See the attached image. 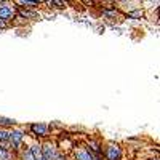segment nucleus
<instances>
[{
    "label": "nucleus",
    "instance_id": "obj_8",
    "mask_svg": "<svg viewBox=\"0 0 160 160\" xmlns=\"http://www.w3.org/2000/svg\"><path fill=\"white\" fill-rule=\"evenodd\" d=\"M0 160H10V154L7 148H2V146H0Z\"/></svg>",
    "mask_w": 160,
    "mask_h": 160
},
{
    "label": "nucleus",
    "instance_id": "obj_9",
    "mask_svg": "<svg viewBox=\"0 0 160 160\" xmlns=\"http://www.w3.org/2000/svg\"><path fill=\"white\" fill-rule=\"evenodd\" d=\"M0 125H15V120L7 118V117H0Z\"/></svg>",
    "mask_w": 160,
    "mask_h": 160
},
{
    "label": "nucleus",
    "instance_id": "obj_10",
    "mask_svg": "<svg viewBox=\"0 0 160 160\" xmlns=\"http://www.w3.org/2000/svg\"><path fill=\"white\" fill-rule=\"evenodd\" d=\"M21 13H22V16H26V18H32V19H35V18H37L35 13H34V11H29V10H22Z\"/></svg>",
    "mask_w": 160,
    "mask_h": 160
},
{
    "label": "nucleus",
    "instance_id": "obj_5",
    "mask_svg": "<svg viewBox=\"0 0 160 160\" xmlns=\"http://www.w3.org/2000/svg\"><path fill=\"white\" fill-rule=\"evenodd\" d=\"M32 130L37 133V135H42V136H45L47 135V125H43V123H35V125H32Z\"/></svg>",
    "mask_w": 160,
    "mask_h": 160
},
{
    "label": "nucleus",
    "instance_id": "obj_4",
    "mask_svg": "<svg viewBox=\"0 0 160 160\" xmlns=\"http://www.w3.org/2000/svg\"><path fill=\"white\" fill-rule=\"evenodd\" d=\"M11 16H13V10L10 7H5V5L0 7V18L2 19H10Z\"/></svg>",
    "mask_w": 160,
    "mask_h": 160
},
{
    "label": "nucleus",
    "instance_id": "obj_2",
    "mask_svg": "<svg viewBox=\"0 0 160 160\" xmlns=\"http://www.w3.org/2000/svg\"><path fill=\"white\" fill-rule=\"evenodd\" d=\"M21 139H22V131H21V130H13V131L10 133V139H8V141L15 146V148H16V146H19Z\"/></svg>",
    "mask_w": 160,
    "mask_h": 160
},
{
    "label": "nucleus",
    "instance_id": "obj_17",
    "mask_svg": "<svg viewBox=\"0 0 160 160\" xmlns=\"http://www.w3.org/2000/svg\"><path fill=\"white\" fill-rule=\"evenodd\" d=\"M38 160H43V158H38Z\"/></svg>",
    "mask_w": 160,
    "mask_h": 160
},
{
    "label": "nucleus",
    "instance_id": "obj_3",
    "mask_svg": "<svg viewBox=\"0 0 160 160\" xmlns=\"http://www.w3.org/2000/svg\"><path fill=\"white\" fill-rule=\"evenodd\" d=\"M108 158L109 160H118L120 158V149L117 146H109L108 149Z\"/></svg>",
    "mask_w": 160,
    "mask_h": 160
},
{
    "label": "nucleus",
    "instance_id": "obj_12",
    "mask_svg": "<svg viewBox=\"0 0 160 160\" xmlns=\"http://www.w3.org/2000/svg\"><path fill=\"white\" fill-rule=\"evenodd\" d=\"M19 5H26V7H35L37 2H26V0H22V2H18Z\"/></svg>",
    "mask_w": 160,
    "mask_h": 160
},
{
    "label": "nucleus",
    "instance_id": "obj_13",
    "mask_svg": "<svg viewBox=\"0 0 160 160\" xmlns=\"http://www.w3.org/2000/svg\"><path fill=\"white\" fill-rule=\"evenodd\" d=\"M24 160H34V158H32V154H31V151H28V152L24 154Z\"/></svg>",
    "mask_w": 160,
    "mask_h": 160
},
{
    "label": "nucleus",
    "instance_id": "obj_15",
    "mask_svg": "<svg viewBox=\"0 0 160 160\" xmlns=\"http://www.w3.org/2000/svg\"><path fill=\"white\" fill-rule=\"evenodd\" d=\"M0 28H7V22H5V19H2V18H0Z\"/></svg>",
    "mask_w": 160,
    "mask_h": 160
},
{
    "label": "nucleus",
    "instance_id": "obj_6",
    "mask_svg": "<svg viewBox=\"0 0 160 160\" xmlns=\"http://www.w3.org/2000/svg\"><path fill=\"white\" fill-rule=\"evenodd\" d=\"M29 151H31V154H32V158H34V160L42 158V148H40V146H32V148H31Z\"/></svg>",
    "mask_w": 160,
    "mask_h": 160
},
{
    "label": "nucleus",
    "instance_id": "obj_7",
    "mask_svg": "<svg viewBox=\"0 0 160 160\" xmlns=\"http://www.w3.org/2000/svg\"><path fill=\"white\" fill-rule=\"evenodd\" d=\"M77 160H93V157L88 154V152H85V151H80V152H77Z\"/></svg>",
    "mask_w": 160,
    "mask_h": 160
},
{
    "label": "nucleus",
    "instance_id": "obj_14",
    "mask_svg": "<svg viewBox=\"0 0 160 160\" xmlns=\"http://www.w3.org/2000/svg\"><path fill=\"white\" fill-rule=\"evenodd\" d=\"M141 15H142V13H141V11H135V13H131V15H130V16H133V18H138V16H141Z\"/></svg>",
    "mask_w": 160,
    "mask_h": 160
},
{
    "label": "nucleus",
    "instance_id": "obj_16",
    "mask_svg": "<svg viewBox=\"0 0 160 160\" xmlns=\"http://www.w3.org/2000/svg\"><path fill=\"white\" fill-rule=\"evenodd\" d=\"M56 160H66V158H64L62 155H58V157H56Z\"/></svg>",
    "mask_w": 160,
    "mask_h": 160
},
{
    "label": "nucleus",
    "instance_id": "obj_11",
    "mask_svg": "<svg viewBox=\"0 0 160 160\" xmlns=\"http://www.w3.org/2000/svg\"><path fill=\"white\" fill-rule=\"evenodd\" d=\"M10 139V133L7 130H0V141H8Z\"/></svg>",
    "mask_w": 160,
    "mask_h": 160
},
{
    "label": "nucleus",
    "instance_id": "obj_1",
    "mask_svg": "<svg viewBox=\"0 0 160 160\" xmlns=\"http://www.w3.org/2000/svg\"><path fill=\"white\" fill-rule=\"evenodd\" d=\"M56 157H58L56 149L51 144H45L42 148V158L43 160H56Z\"/></svg>",
    "mask_w": 160,
    "mask_h": 160
}]
</instances>
